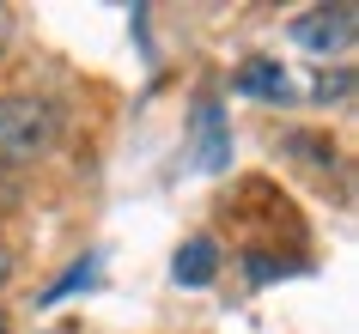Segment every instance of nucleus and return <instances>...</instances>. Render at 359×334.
<instances>
[{
    "mask_svg": "<svg viewBox=\"0 0 359 334\" xmlns=\"http://www.w3.org/2000/svg\"><path fill=\"white\" fill-rule=\"evenodd\" d=\"M55 140H61V116H55L49 97H31V92L0 97V170H19V165L49 158Z\"/></svg>",
    "mask_w": 359,
    "mask_h": 334,
    "instance_id": "obj_1",
    "label": "nucleus"
},
{
    "mask_svg": "<svg viewBox=\"0 0 359 334\" xmlns=\"http://www.w3.org/2000/svg\"><path fill=\"white\" fill-rule=\"evenodd\" d=\"M292 43L311 49V55H347L353 49V13L347 6H317V13H299L292 19Z\"/></svg>",
    "mask_w": 359,
    "mask_h": 334,
    "instance_id": "obj_2",
    "label": "nucleus"
},
{
    "mask_svg": "<svg viewBox=\"0 0 359 334\" xmlns=\"http://www.w3.org/2000/svg\"><path fill=\"white\" fill-rule=\"evenodd\" d=\"M238 92H244V97H262V104H286V97H292V79H286L280 61H244Z\"/></svg>",
    "mask_w": 359,
    "mask_h": 334,
    "instance_id": "obj_3",
    "label": "nucleus"
},
{
    "mask_svg": "<svg viewBox=\"0 0 359 334\" xmlns=\"http://www.w3.org/2000/svg\"><path fill=\"white\" fill-rule=\"evenodd\" d=\"M170 274L183 279V286H208V279L219 274V243L213 237H189L183 249H177V261H170Z\"/></svg>",
    "mask_w": 359,
    "mask_h": 334,
    "instance_id": "obj_4",
    "label": "nucleus"
},
{
    "mask_svg": "<svg viewBox=\"0 0 359 334\" xmlns=\"http://www.w3.org/2000/svg\"><path fill=\"white\" fill-rule=\"evenodd\" d=\"M195 122H201V134H208V165H226V134H219V110H213V104H201V116H195Z\"/></svg>",
    "mask_w": 359,
    "mask_h": 334,
    "instance_id": "obj_5",
    "label": "nucleus"
},
{
    "mask_svg": "<svg viewBox=\"0 0 359 334\" xmlns=\"http://www.w3.org/2000/svg\"><path fill=\"white\" fill-rule=\"evenodd\" d=\"M86 279H92V261H79V267H74V274H67V279H61V286H49V292H43V298H37V304H61V298H67V292H74V286H86Z\"/></svg>",
    "mask_w": 359,
    "mask_h": 334,
    "instance_id": "obj_6",
    "label": "nucleus"
},
{
    "mask_svg": "<svg viewBox=\"0 0 359 334\" xmlns=\"http://www.w3.org/2000/svg\"><path fill=\"white\" fill-rule=\"evenodd\" d=\"M6 274H13V256H6V249H0V286H6Z\"/></svg>",
    "mask_w": 359,
    "mask_h": 334,
    "instance_id": "obj_7",
    "label": "nucleus"
},
{
    "mask_svg": "<svg viewBox=\"0 0 359 334\" xmlns=\"http://www.w3.org/2000/svg\"><path fill=\"white\" fill-rule=\"evenodd\" d=\"M0 334H13V322H6V310H0Z\"/></svg>",
    "mask_w": 359,
    "mask_h": 334,
    "instance_id": "obj_8",
    "label": "nucleus"
}]
</instances>
